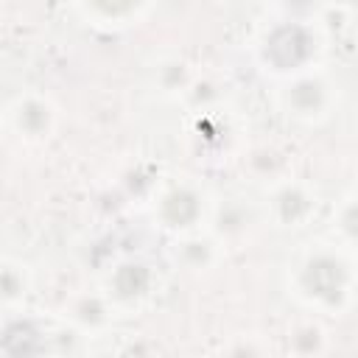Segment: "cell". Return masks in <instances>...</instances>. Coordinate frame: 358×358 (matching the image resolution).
Segmentation results:
<instances>
[{"instance_id": "obj_1", "label": "cell", "mask_w": 358, "mask_h": 358, "mask_svg": "<svg viewBox=\"0 0 358 358\" xmlns=\"http://www.w3.org/2000/svg\"><path fill=\"white\" fill-rule=\"evenodd\" d=\"M288 296L316 316H344L358 302V255L333 238L302 243L285 266Z\"/></svg>"}, {"instance_id": "obj_2", "label": "cell", "mask_w": 358, "mask_h": 358, "mask_svg": "<svg viewBox=\"0 0 358 358\" xmlns=\"http://www.w3.org/2000/svg\"><path fill=\"white\" fill-rule=\"evenodd\" d=\"M330 31L319 22L316 8L310 14L282 11L257 25L252 39V59L263 76L274 84L299 73L324 67Z\"/></svg>"}, {"instance_id": "obj_3", "label": "cell", "mask_w": 358, "mask_h": 358, "mask_svg": "<svg viewBox=\"0 0 358 358\" xmlns=\"http://www.w3.org/2000/svg\"><path fill=\"white\" fill-rule=\"evenodd\" d=\"M213 207L215 196L210 187L201 179L182 173L159 182L151 201V218L168 238H179L187 232L210 229Z\"/></svg>"}, {"instance_id": "obj_4", "label": "cell", "mask_w": 358, "mask_h": 358, "mask_svg": "<svg viewBox=\"0 0 358 358\" xmlns=\"http://www.w3.org/2000/svg\"><path fill=\"white\" fill-rule=\"evenodd\" d=\"M341 103V87L327 67L274 84V106L299 126H324Z\"/></svg>"}, {"instance_id": "obj_5", "label": "cell", "mask_w": 358, "mask_h": 358, "mask_svg": "<svg viewBox=\"0 0 358 358\" xmlns=\"http://www.w3.org/2000/svg\"><path fill=\"white\" fill-rule=\"evenodd\" d=\"M98 288L117 316H137L154 302L159 291V271L143 255H120L101 271Z\"/></svg>"}, {"instance_id": "obj_6", "label": "cell", "mask_w": 358, "mask_h": 358, "mask_svg": "<svg viewBox=\"0 0 358 358\" xmlns=\"http://www.w3.org/2000/svg\"><path fill=\"white\" fill-rule=\"evenodd\" d=\"M322 207V193L302 176H277L263 190V221L280 232H299L313 224Z\"/></svg>"}, {"instance_id": "obj_7", "label": "cell", "mask_w": 358, "mask_h": 358, "mask_svg": "<svg viewBox=\"0 0 358 358\" xmlns=\"http://www.w3.org/2000/svg\"><path fill=\"white\" fill-rule=\"evenodd\" d=\"M3 123L8 137H14L20 145L39 148L59 129V106L39 90H22L6 101Z\"/></svg>"}, {"instance_id": "obj_8", "label": "cell", "mask_w": 358, "mask_h": 358, "mask_svg": "<svg viewBox=\"0 0 358 358\" xmlns=\"http://www.w3.org/2000/svg\"><path fill=\"white\" fill-rule=\"evenodd\" d=\"M199 70L179 50H159L145 64V87L159 101H187Z\"/></svg>"}, {"instance_id": "obj_9", "label": "cell", "mask_w": 358, "mask_h": 358, "mask_svg": "<svg viewBox=\"0 0 358 358\" xmlns=\"http://www.w3.org/2000/svg\"><path fill=\"white\" fill-rule=\"evenodd\" d=\"M224 257H227V246L210 229L187 232V235L171 238L168 243V260L190 274H210L224 263Z\"/></svg>"}, {"instance_id": "obj_10", "label": "cell", "mask_w": 358, "mask_h": 358, "mask_svg": "<svg viewBox=\"0 0 358 358\" xmlns=\"http://www.w3.org/2000/svg\"><path fill=\"white\" fill-rule=\"evenodd\" d=\"M117 313L109 305V299L101 294V288H90V291H76L64 308H62V322H67L73 330H78L84 338L92 336H106L115 324Z\"/></svg>"}, {"instance_id": "obj_11", "label": "cell", "mask_w": 358, "mask_h": 358, "mask_svg": "<svg viewBox=\"0 0 358 358\" xmlns=\"http://www.w3.org/2000/svg\"><path fill=\"white\" fill-rule=\"evenodd\" d=\"M257 221H263L260 204H252L243 196H227V199H215L213 218H210V232L224 246H235V243L246 241L255 232Z\"/></svg>"}, {"instance_id": "obj_12", "label": "cell", "mask_w": 358, "mask_h": 358, "mask_svg": "<svg viewBox=\"0 0 358 358\" xmlns=\"http://www.w3.org/2000/svg\"><path fill=\"white\" fill-rule=\"evenodd\" d=\"M50 330L25 316V310L6 313L3 333V358H39L50 344Z\"/></svg>"}, {"instance_id": "obj_13", "label": "cell", "mask_w": 358, "mask_h": 358, "mask_svg": "<svg viewBox=\"0 0 358 358\" xmlns=\"http://www.w3.org/2000/svg\"><path fill=\"white\" fill-rule=\"evenodd\" d=\"M87 25L92 28H103V31H126L131 25H137L145 14H151V3H129V0H92V3H76L70 6Z\"/></svg>"}, {"instance_id": "obj_14", "label": "cell", "mask_w": 358, "mask_h": 358, "mask_svg": "<svg viewBox=\"0 0 358 358\" xmlns=\"http://www.w3.org/2000/svg\"><path fill=\"white\" fill-rule=\"evenodd\" d=\"M330 352V330L316 313H302L285 327L288 358H324Z\"/></svg>"}, {"instance_id": "obj_15", "label": "cell", "mask_w": 358, "mask_h": 358, "mask_svg": "<svg viewBox=\"0 0 358 358\" xmlns=\"http://www.w3.org/2000/svg\"><path fill=\"white\" fill-rule=\"evenodd\" d=\"M34 288V268L14 255H6L0 263V294H3V313L25 310V299Z\"/></svg>"}, {"instance_id": "obj_16", "label": "cell", "mask_w": 358, "mask_h": 358, "mask_svg": "<svg viewBox=\"0 0 358 358\" xmlns=\"http://www.w3.org/2000/svg\"><path fill=\"white\" fill-rule=\"evenodd\" d=\"M330 238L358 255V190H347L330 210Z\"/></svg>"}, {"instance_id": "obj_17", "label": "cell", "mask_w": 358, "mask_h": 358, "mask_svg": "<svg viewBox=\"0 0 358 358\" xmlns=\"http://www.w3.org/2000/svg\"><path fill=\"white\" fill-rule=\"evenodd\" d=\"M218 358H271V347L257 333H235L224 341Z\"/></svg>"}, {"instance_id": "obj_18", "label": "cell", "mask_w": 358, "mask_h": 358, "mask_svg": "<svg viewBox=\"0 0 358 358\" xmlns=\"http://www.w3.org/2000/svg\"><path fill=\"white\" fill-rule=\"evenodd\" d=\"M355 190H358V176H355Z\"/></svg>"}]
</instances>
